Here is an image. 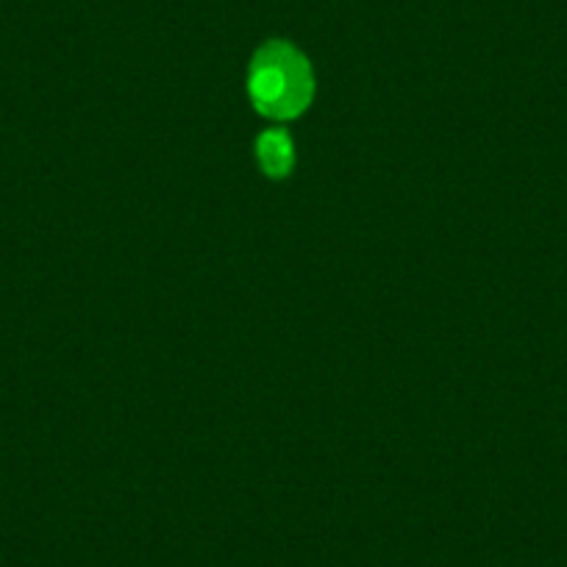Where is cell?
Wrapping results in <instances>:
<instances>
[{
	"instance_id": "6da1fadb",
	"label": "cell",
	"mask_w": 567,
	"mask_h": 567,
	"mask_svg": "<svg viewBox=\"0 0 567 567\" xmlns=\"http://www.w3.org/2000/svg\"><path fill=\"white\" fill-rule=\"evenodd\" d=\"M248 101L267 120H296L315 101V70L287 40H270L248 64Z\"/></svg>"
},
{
	"instance_id": "7a4b0ae2",
	"label": "cell",
	"mask_w": 567,
	"mask_h": 567,
	"mask_svg": "<svg viewBox=\"0 0 567 567\" xmlns=\"http://www.w3.org/2000/svg\"><path fill=\"white\" fill-rule=\"evenodd\" d=\"M256 165L272 182L296 171V142L284 128H265L256 136Z\"/></svg>"
}]
</instances>
